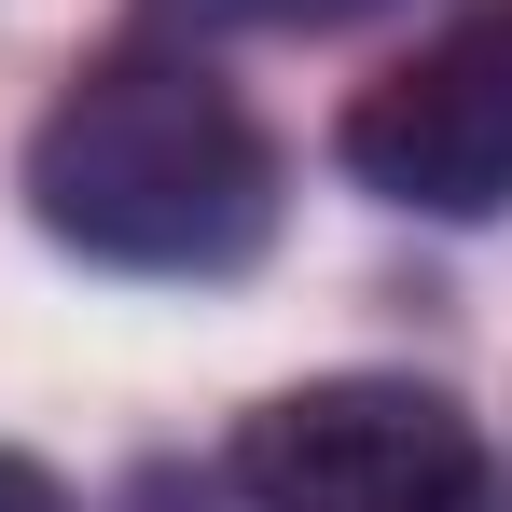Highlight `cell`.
Masks as SVG:
<instances>
[{"instance_id":"cell-5","label":"cell","mask_w":512,"mask_h":512,"mask_svg":"<svg viewBox=\"0 0 512 512\" xmlns=\"http://www.w3.org/2000/svg\"><path fill=\"white\" fill-rule=\"evenodd\" d=\"M0 512H70V485H56L42 457H0Z\"/></svg>"},{"instance_id":"cell-3","label":"cell","mask_w":512,"mask_h":512,"mask_svg":"<svg viewBox=\"0 0 512 512\" xmlns=\"http://www.w3.org/2000/svg\"><path fill=\"white\" fill-rule=\"evenodd\" d=\"M346 180L388 194V208H416V222H499L512 208V0L457 14L388 84H360Z\"/></svg>"},{"instance_id":"cell-1","label":"cell","mask_w":512,"mask_h":512,"mask_svg":"<svg viewBox=\"0 0 512 512\" xmlns=\"http://www.w3.org/2000/svg\"><path fill=\"white\" fill-rule=\"evenodd\" d=\"M28 208L111 277H236L277 236V153L194 56H97L28 139Z\"/></svg>"},{"instance_id":"cell-2","label":"cell","mask_w":512,"mask_h":512,"mask_svg":"<svg viewBox=\"0 0 512 512\" xmlns=\"http://www.w3.org/2000/svg\"><path fill=\"white\" fill-rule=\"evenodd\" d=\"M471 416L416 374H319L236 429L250 512H471Z\"/></svg>"},{"instance_id":"cell-4","label":"cell","mask_w":512,"mask_h":512,"mask_svg":"<svg viewBox=\"0 0 512 512\" xmlns=\"http://www.w3.org/2000/svg\"><path fill=\"white\" fill-rule=\"evenodd\" d=\"M194 28H346V14H374V0H167Z\"/></svg>"}]
</instances>
